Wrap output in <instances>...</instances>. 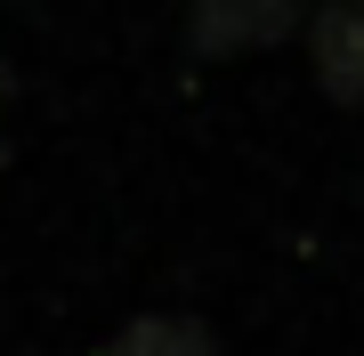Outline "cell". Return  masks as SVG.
Here are the masks:
<instances>
[{
  "instance_id": "7a4b0ae2",
  "label": "cell",
  "mask_w": 364,
  "mask_h": 356,
  "mask_svg": "<svg viewBox=\"0 0 364 356\" xmlns=\"http://www.w3.org/2000/svg\"><path fill=\"white\" fill-rule=\"evenodd\" d=\"M308 65H316L332 106H364V0H316Z\"/></svg>"
},
{
  "instance_id": "3957f363",
  "label": "cell",
  "mask_w": 364,
  "mask_h": 356,
  "mask_svg": "<svg viewBox=\"0 0 364 356\" xmlns=\"http://www.w3.org/2000/svg\"><path fill=\"white\" fill-rule=\"evenodd\" d=\"M114 356H227L203 316H130Z\"/></svg>"
},
{
  "instance_id": "6da1fadb",
  "label": "cell",
  "mask_w": 364,
  "mask_h": 356,
  "mask_svg": "<svg viewBox=\"0 0 364 356\" xmlns=\"http://www.w3.org/2000/svg\"><path fill=\"white\" fill-rule=\"evenodd\" d=\"M299 33V0H186V49L195 57H251Z\"/></svg>"
},
{
  "instance_id": "277c9868",
  "label": "cell",
  "mask_w": 364,
  "mask_h": 356,
  "mask_svg": "<svg viewBox=\"0 0 364 356\" xmlns=\"http://www.w3.org/2000/svg\"><path fill=\"white\" fill-rule=\"evenodd\" d=\"M0 171H9V130H0Z\"/></svg>"
}]
</instances>
